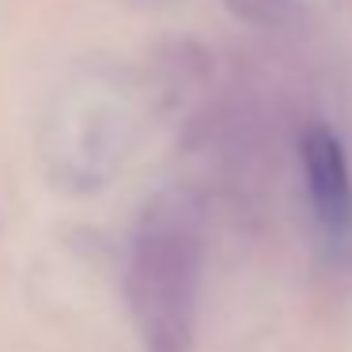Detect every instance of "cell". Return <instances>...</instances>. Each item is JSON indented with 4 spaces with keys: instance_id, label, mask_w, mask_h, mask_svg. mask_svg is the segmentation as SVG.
Wrapping results in <instances>:
<instances>
[{
    "instance_id": "1",
    "label": "cell",
    "mask_w": 352,
    "mask_h": 352,
    "mask_svg": "<svg viewBox=\"0 0 352 352\" xmlns=\"http://www.w3.org/2000/svg\"><path fill=\"white\" fill-rule=\"evenodd\" d=\"M201 284V243L182 208H148L133 254V311L144 352H190Z\"/></svg>"
},
{
    "instance_id": "2",
    "label": "cell",
    "mask_w": 352,
    "mask_h": 352,
    "mask_svg": "<svg viewBox=\"0 0 352 352\" xmlns=\"http://www.w3.org/2000/svg\"><path fill=\"white\" fill-rule=\"evenodd\" d=\"M303 178L311 190L314 220L333 250L352 254V175L344 148L326 125H311L299 140Z\"/></svg>"
}]
</instances>
